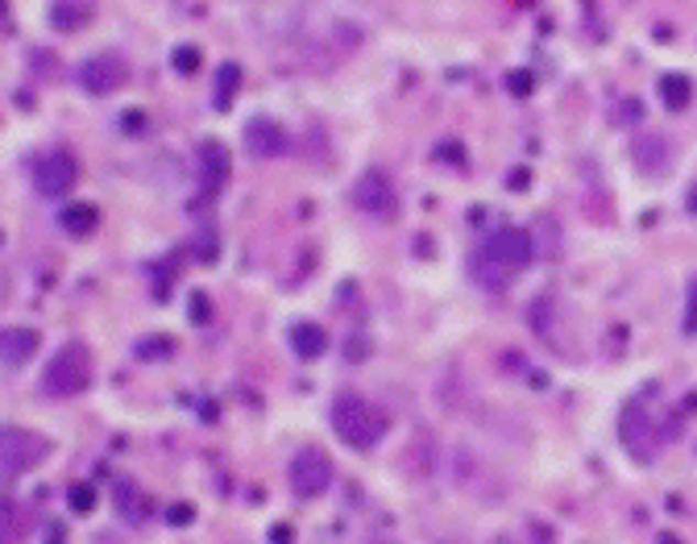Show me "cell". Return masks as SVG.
Wrapping results in <instances>:
<instances>
[{
    "label": "cell",
    "instance_id": "22",
    "mask_svg": "<svg viewBox=\"0 0 697 544\" xmlns=\"http://www.w3.org/2000/svg\"><path fill=\"white\" fill-rule=\"evenodd\" d=\"M175 353V345L166 341V337H159V341H142L138 345V358H171Z\"/></svg>",
    "mask_w": 697,
    "mask_h": 544
},
{
    "label": "cell",
    "instance_id": "27",
    "mask_svg": "<svg viewBox=\"0 0 697 544\" xmlns=\"http://www.w3.org/2000/svg\"><path fill=\"white\" fill-rule=\"evenodd\" d=\"M270 536H274V541H291V527H286V524H274V532H270Z\"/></svg>",
    "mask_w": 697,
    "mask_h": 544
},
{
    "label": "cell",
    "instance_id": "24",
    "mask_svg": "<svg viewBox=\"0 0 697 544\" xmlns=\"http://www.w3.org/2000/svg\"><path fill=\"white\" fill-rule=\"evenodd\" d=\"M507 88L515 91V96H527V91H532V75H527V72H511V75H507Z\"/></svg>",
    "mask_w": 697,
    "mask_h": 544
},
{
    "label": "cell",
    "instance_id": "15",
    "mask_svg": "<svg viewBox=\"0 0 697 544\" xmlns=\"http://www.w3.org/2000/svg\"><path fill=\"white\" fill-rule=\"evenodd\" d=\"M661 100L668 112H685L694 100V84L685 75H661Z\"/></svg>",
    "mask_w": 697,
    "mask_h": 544
},
{
    "label": "cell",
    "instance_id": "10",
    "mask_svg": "<svg viewBox=\"0 0 697 544\" xmlns=\"http://www.w3.org/2000/svg\"><path fill=\"white\" fill-rule=\"evenodd\" d=\"M631 159H635V166H640L644 175H664L673 150H668V142H664L661 133H640V138L631 142Z\"/></svg>",
    "mask_w": 697,
    "mask_h": 544
},
{
    "label": "cell",
    "instance_id": "11",
    "mask_svg": "<svg viewBox=\"0 0 697 544\" xmlns=\"http://www.w3.org/2000/svg\"><path fill=\"white\" fill-rule=\"evenodd\" d=\"M4 366H25L37 353V328L30 325H9L4 328V341H0Z\"/></svg>",
    "mask_w": 697,
    "mask_h": 544
},
{
    "label": "cell",
    "instance_id": "16",
    "mask_svg": "<svg viewBox=\"0 0 697 544\" xmlns=\"http://www.w3.org/2000/svg\"><path fill=\"white\" fill-rule=\"evenodd\" d=\"M117 511L126 515L129 524H145V515H150V503H145V494L133 482H117Z\"/></svg>",
    "mask_w": 697,
    "mask_h": 544
},
{
    "label": "cell",
    "instance_id": "21",
    "mask_svg": "<svg viewBox=\"0 0 697 544\" xmlns=\"http://www.w3.org/2000/svg\"><path fill=\"white\" fill-rule=\"evenodd\" d=\"M436 159H440L445 166H465L461 142H440V145H436Z\"/></svg>",
    "mask_w": 697,
    "mask_h": 544
},
{
    "label": "cell",
    "instance_id": "23",
    "mask_svg": "<svg viewBox=\"0 0 697 544\" xmlns=\"http://www.w3.org/2000/svg\"><path fill=\"white\" fill-rule=\"evenodd\" d=\"M370 353V337H361L358 333V341H353V333H349V341H345V358L353 362V358H366Z\"/></svg>",
    "mask_w": 697,
    "mask_h": 544
},
{
    "label": "cell",
    "instance_id": "25",
    "mask_svg": "<svg viewBox=\"0 0 697 544\" xmlns=\"http://www.w3.org/2000/svg\"><path fill=\"white\" fill-rule=\"evenodd\" d=\"M192 515H196V511L179 503V508H171V524H192Z\"/></svg>",
    "mask_w": 697,
    "mask_h": 544
},
{
    "label": "cell",
    "instance_id": "4",
    "mask_svg": "<svg viewBox=\"0 0 697 544\" xmlns=\"http://www.w3.org/2000/svg\"><path fill=\"white\" fill-rule=\"evenodd\" d=\"M79 179V163H75L67 150H46L30 171V183L42 200H63Z\"/></svg>",
    "mask_w": 697,
    "mask_h": 544
},
{
    "label": "cell",
    "instance_id": "19",
    "mask_svg": "<svg viewBox=\"0 0 697 544\" xmlns=\"http://www.w3.org/2000/svg\"><path fill=\"white\" fill-rule=\"evenodd\" d=\"M67 503H72V511H79V515H88L91 508H96V487H72V494H67Z\"/></svg>",
    "mask_w": 697,
    "mask_h": 544
},
{
    "label": "cell",
    "instance_id": "8",
    "mask_svg": "<svg viewBox=\"0 0 697 544\" xmlns=\"http://www.w3.org/2000/svg\"><path fill=\"white\" fill-rule=\"evenodd\" d=\"M75 79H79V88L88 91V96H112L129 79V67L121 55H91L79 63Z\"/></svg>",
    "mask_w": 697,
    "mask_h": 544
},
{
    "label": "cell",
    "instance_id": "28",
    "mask_svg": "<svg viewBox=\"0 0 697 544\" xmlns=\"http://www.w3.org/2000/svg\"><path fill=\"white\" fill-rule=\"evenodd\" d=\"M689 213H697V187L689 192Z\"/></svg>",
    "mask_w": 697,
    "mask_h": 544
},
{
    "label": "cell",
    "instance_id": "26",
    "mask_svg": "<svg viewBox=\"0 0 697 544\" xmlns=\"http://www.w3.org/2000/svg\"><path fill=\"white\" fill-rule=\"evenodd\" d=\"M126 133H142V112H126Z\"/></svg>",
    "mask_w": 697,
    "mask_h": 544
},
{
    "label": "cell",
    "instance_id": "7",
    "mask_svg": "<svg viewBox=\"0 0 697 544\" xmlns=\"http://www.w3.org/2000/svg\"><path fill=\"white\" fill-rule=\"evenodd\" d=\"M349 200H353V208L370 213V217H394V208H399L391 175L378 171V166H370L366 175H358V183L349 187Z\"/></svg>",
    "mask_w": 697,
    "mask_h": 544
},
{
    "label": "cell",
    "instance_id": "18",
    "mask_svg": "<svg viewBox=\"0 0 697 544\" xmlns=\"http://www.w3.org/2000/svg\"><path fill=\"white\" fill-rule=\"evenodd\" d=\"M51 21L63 30V34H75L84 21H88V9H75V4H67V0H58L51 9Z\"/></svg>",
    "mask_w": 697,
    "mask_h": 544
},
{
    "label": "cell",
    "instance_id": "5",
    "mask_svg": "<svg viewBox=\"0 0 697 544\" xmlns=\"http://www.w3.org/2000/svg\"><path fill=\"white\" fill-rule=\"evenodd\" d=\"M0 449H4V482H13L18 474L34 470L37 461H46V454H51L46 436L30 433V428H18V424H9V428H4Z\"/></svg>",
    "mask_w": 697,
    "mask_h": 544
},
{
    "label": "cell",
    "instance_id": "2",
    "mask_svg": "<svg viewBox=\"0 0 697 544\" xmlns=\"http://www.w3.org/2000/svg\"><path fill=\"white\" fill-rule=\"evenodd\" d=\"M328 424H333V433H337V440L345 449H361V454L374 449L378 440L386 436V428H391L386 412H378L366 395H353V391H340L337 400H333Z\"/></svg>",
    "mask_w": 697,
    "mask_h": 544
},
{
    "label": "cell",
    "instance_id": "13",
    "mask_svg": "<svg viewBox=\"0 0 697 544\" xmlns=\"http://www.w3.org/2000/svg\"><path fill=\"white\" fill-rule=\"evenodd\" d=\"M199 159H204V192L213 196L216 187L229 179V150L216 142H204L199 145Z\"/></svg>",
    "mask_w": 697,
    "mask_h": 544
},
{
    "label": "cell",
    "instance_id": "14",
    "mask_svg": "<svg viewBox=\"0 0 697 544\" xmlns=\"http://www.w3.org/2000/svg\"><path fill=\"white\" fill-rule=\"evenodd\" d=\"M58 229L67 237H88L96 229V208L91 204H67L63 213H58Z\"/></svg>",
    "mask_w": 697,
    "mask_h": 544
},
{
    "label": "cell",
    "instance_id": "12",
    "mask_svg": "<svg viewBox=\"0 0 697 544\" xmlns=\"http://www.w3.org/2000/svg\"><path fill=\"white\" fill-rule=\"evenodd\" d=\"M291 349H295V358H304V362H316L324 349H328V333L320 325H312V320H300V325H291Z\"/></svg>",
    "mask_w": 697,
    "mask_h": 544
},
{
    "label": "cell",
    "instance_id": "17",
    "mask_svg": "<svg viewBox=\"0 0 697 544\" xmlns=\"http://www.w3.org/2000/svg\"><path fill=\"white\" fill-rule=\"evenodd\" d=\"M241 91V63H220L216 72V109L225 112Z\"/></svg>",
    "mask_w": 697,
    "mask_h": 544
},
{
    "label": "cell",
    "instance_id": "1",
    "mask_svg": "<svg viewBox=\"0 0 697 544\" xmlns=\"http://www.w3.org/2000/svg\"><path fill=\"white\" fill-rule=\"evenodd\" d=\"M527 266H532V237H527V229H519V225L494 229V233L473 250V258H469L473 279L490 291L511 287V279H519Z\"/></svg>",
    "mask_w": 697,
    "mask_h": 544
},
{
    "label": "cell",
    "instance_id": "6",
    "mask_svg": "<svg viewBox=\"0 0 697 544\" xmlns=\"http://www.w3.org/2000/svg\"><path fill=\"white\" fill-rule=\"evenodd\" d=\"M291 490L300 494V499H320L324 490L333 487V461L324 449H300V454L291 457Z\"/></svg>",
    "mask_w": 697,
    "mask_h": 544
},
{
    "label": "cell",
    "instance_id": "20",
    "mask_svg": "<svg viewBox=\"0 0 697 544\" xmlns=\"http://www.w3.org/2000/svg\"><path fill=\"white\" fill-rule=\"evenodd\" d=\"M171 63H175V72L179 75H196L199 72V51L196 46H179V51L171 55Z\"/></svg>",
    "mask_w": 697,
    "mask_h": 544
},
{
    "label": "cell",
    "instance_id": "9",
    "mask_svg": "<svg viewBox=\"0 0 697 544\" xmlns=\"http://www.w3.org/2000/svg\"><path fill=\"white\" fill-rule=\"evenodd\" d=\"M246 150L253 159H279V154H286V129L270 117H253L246 126Z\"/></svg>",
    "mask_w": 697,
    "mask_h": 544
},
{
    "label": "cell",
    "instance_id": "3",
    "mask_svg": "<svg viewBox=\"0 0 697 544\" xmlns=\"http://www.w3.org/2000/svg\"><path fill=\"white\" fill-rule=\"evenodd\" d=\"M91 387V353L84 341H67L54 349V358L42 370V391L51 400H75Z\"/></svg>",
    "mask_w": 697,
    "mask_h": 544
}]
</instances>
